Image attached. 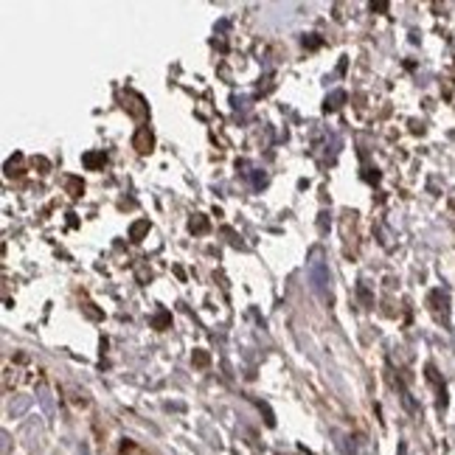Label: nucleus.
Here are the masks:
<instances>
[{
    "label": "nucleus",
    "mask_w": 455,
    "mask_h": 455,
    "mask_svg": "<svg viewBox=\"0 0 455 455\" xmlns=\"http://www.w3.org/2000/svg\"><path fill=\"white\" fill-rule=\"evenodd\" d=\"M307 273H309V282H312L315 292L326 295V292H329V267H326V261H323V253H321V251H315V253H312Z\"/></svg>",
    "instance_id": "obj_1"
},
{
    "label": "nucleus",
    "mask_w": 455,
    "mask_h": 455,
    "mask_svg": "<svg viewBox=\"0 0 455 455\" xmlns=\"http://www.w3.org/2000/svg\"><path fill=\"white\" fill-rule=\"evenodd\" d=\"M132 147L138 149V152H149L152 149V132L147 130V127H141L135 132V138H132Z\"/></svg>",
    "instance_id": "obj_2"
},
{
    "label": "nucleus",
    "mask_w": 455,
    "mask_h": 455,
    "mask_svg": "<svg viewBox=\"0 0 455 455\" xmlns=\"http://www.w3.org/2000/svg\"><path fill=\"white\" fill-rule=\"evenodd\" d=\"M124 99L132 101V104H124V108H127L132 116H138V118H144V116H147V108H144V99H141V96H138V93H127Z\"/></svg>",
    "instance_id": "obj_3"
},
{
    "label": "nucleus",
    "mask_w": 455,
    "mask_h": 455,
    "mask_svg": "<svg viewBox=\"0 0 455 455\" xmlns=\"http://www.w3.org/2000/svg\"><path fill=\"white\" fill-rule=\"evenodd\" d=\"M104 161H108V155H104V152H99V155H84V157H82V164H84L87 169H96V166H101Z\"/></svg>",
    "instance_id": "obj_4"
},
{
    "label": "nucleus",
    "mask_w": 455,
    "mask_h": 455,
    "mask_svg": "<svg viewBox=\"0 0 455 455\" xmlns=\"http://www.w3.org/2000/svg\"><path fill=\"white\" fill-rule=\"evenodd\" d=\"M149 231V220H141V222H135L132 225V231H130V236L135 239V242H141V236Z\"/></svg>",
    "instance_id": "obj_5"
},
{
    "label": "nucleus",
    "mask_w": 455,
    "mask_h": 455,
    "mask_svg": "<svg viewBox=\"0 0 455 455\" xmlns=\"http://www.w3.org/2000/svg\"><path fill=\"white\" fill-rule=\"evenodd\" d=\"M343 99H346V93H335L331 99H326V110H338Z\"/></svg>",
    "instance_id": "obj_6"
},
{
    "label": "nucleus",
    "mask_w": 455,
    "mask_h": 455,
    "mask_svg": "<svg viewBox=\"0 0 455 455\" xmlns=\"http://www.w3.org/2000/svg\"><path fill=\"white\" fill-rule=\"evenodd\" d=\"M191 231H197V234L208 231V222H205L203 217H197V220H191Z\"/></svg>",
    "instance_id": "obj_7"
},
{
    "label": "nucleus",
    "mask_w": 455,
    "mask_h": 455,
    "mask_svg": "<svg viewBox=\"0 0 455 455\" xmlns=\"http://www.w3.org/2000/svg\"><path fill=\"white\" fill-rule=\"evenodd\" d=\"M68 188H71V197H79L84 186H82V183H79L76 178H71V180H68Z\"/></svg>",
    "instance_id": "obj_8"
},
{
    "label": "nucleus",
    "mask_w": 455,
    "mask_h": 455,
    "mask_svg": "<svg viewBox=\"0 0 455 455\" xmlns=\"http://www.w3.org/2000/svg\"><path fill=\"white\" fill-rule=\"evenodd\" d=\"M197 363H200V365H205V363H208V355H203V352H200V355H197Z\"/></svg>",
    "instance_id": "obj_9"
}]
</instances>
